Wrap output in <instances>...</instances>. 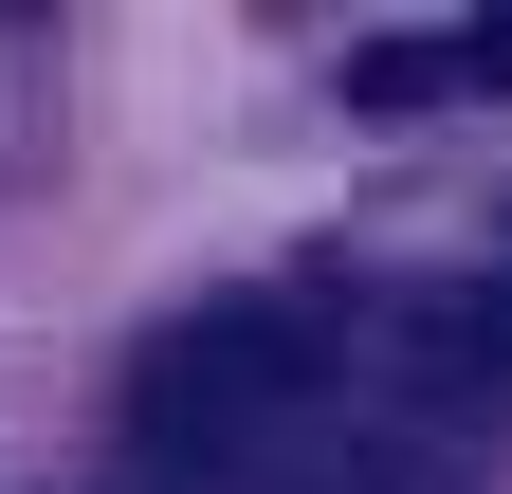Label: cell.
<instances>
[{"instance_id": "3957f363", "label": "cell", "mask_w": 512, "mask_h": 494, "mask_svg": "<svg viewBox=\"0 0 512 494\" xmlns=\"http://www.w3.org/2000/svg\"><path fill=\"white\" fill-rule=\"evenodd\" d=\"M458 92H512V19H494V37H458Z\"/></svg>"}, {"instance_id": "6da1fadb", "label": "cell", "mask_w": 512, "mask_h": 494, "mask_svg": "<svg viewBox=\"0 0 512 494\" xmlns=\"http://www.w3.org/2000/svg\"><path fill=\"white\" fill-rule=\"evenodd\" d=\"M330 348H348L330 293H220V312H183L147 348V440L202 458V476H256L311 403H330Z\"/></svg>"}, {"instance_id": "7a4b0ae2", "label": "cell", "mask_w": 512, "mask_h": 494, "mask_svg": "<svg viewBox=\"0 0 512 494\" xmlns=\"http://www.w3.org/2000/svg\"><path fill=\"white\" fill-rule=\"evenodd\" d=\"M348 92H366V110H439V92H458V37H366Z\"/></svg>"}]
</instances>
